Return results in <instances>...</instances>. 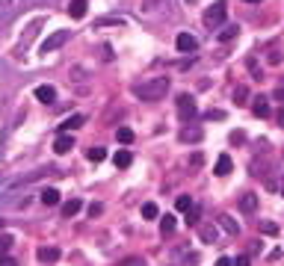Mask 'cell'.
I'll list each match as a JSON object with an SVG mask.
<instances>
[{"instance_id": "14", "label": "cell", "mask_w": 284, "mask_h": 266, "mask_svg": "<svg viewBox=\"0 0 284 266\" xmlns=\"http://www.w3.org/2000/svg\"><path fill=\"white\" fill-rule=\"evenodd\" d=\"M198 139H201V127H196V124L181 130V142H198Z\"/></svg>"}, {"instance_id": "44", "label": "cell", "mask_w": 284, "mask_h": 266, "mask_svg": "<svg viewBox=\"0 0 284 266\" xmlns=\"http://www.w3.org/2000/svg\"><path fill=\"white\" fill-rule=\"evenodd\" d=\"M246 3H261V0H246Z\"/></svg>"}, {"instance_id": "10", "label": "cell", "mask_w": 284, "mask_h": 266, "mask_svg": "<svg viewBox=\"0 0 284 266\" xmlns=\"http://www.w3.org/2000/svg\"><path fill=\"white\" fill-rule=\"evenodd\" d=\"M36 98H39L42 104H53V101H56V89L53 86H39L36 89Z\"/></svg>"}, {"instance_id": "34", "label": "cell", "mask_w": 284, "mask_h": 266, "mask_svg": "<svg viewBox=\"0 0 284 266\" xmlns=\"http://www.w3.org/2000/svg\"><path fill=\"white\" fill-rule=\"evenodd\" d=\"M122 266H145V260H142V257H128Z\"/></svg>"}, {"instance_id": "21", "label": "cell", "mask_w": 284, "mask_h": 266, "mask_svg": "<svg viewBox=\"0 0 284 266\" xmlns=\"http://www.w3.org/2000/svg\"><path fill=\"white\" fill-rule=\"evenodd\" d=\"M42 201L47 204V207H53V204H60V192H56V189H44Z\"/></svg>"}, {"instance_id": "36", "label": "cell", "mask_w": 284, "mask_h": 266, "mask_svg": "<svg viewBox=\"0 0 284 266\" xmlns=\"http://www.w3.org/2000/svg\"><path fill=\"white\" fill-rule=\"evenodd\" d=\"M184 263H187V266H196V263H198V254H196V251H190V254H187V260H184Z\"/></svg>"}, {"instance_id": "27", "label": "cell", "mask_w": 284, "mask_h": 266, "mask_svg": "<svg viewBox=\"0 0 284 266\" xmlns=\"http://www.w3.org/2000/svg\"><path fill=\"white\" fill-rule=\"evenodd\" d=\"M187 225H193V228L198 225V207H196V204H193V207L187 210Z\"/></svg>"}, {"instance_id": "2", "label": "cell", "mask_w": 284, "mask_h": 266, "mask_svg": "<svg viewBox=\"0 0 284 266\" xmlns=\"http://www.w3.org/2000/svg\"><path fill=\"white\" fill-rule=\"evenodd\" d=\"M225 12H228V3H225V0H216V3L204 12V27H207V30H219V27L225 24Z\"/></svg>"}, {"instance_id": "23", "label": "cell", "mask_w": 284, "mask_h": 266, "mask_svg": "<svg viewBox=\"0 0 284 266\" xmlns=\"http://www.w3.org/2000/svg\"><path fill=\"white\" fill-rule=\"evenodd\" d=\"M142 219H157V204H142Z\"/></svg>"}, {"instance_id": "42", "label": "cell", "mask_w": 284, "mask_h": 266, "mask_svg": "<svg viewBox=\"0 0 284 266\" xmlns=\"http://www.w3.org/2000/svg\"><path fill=\"white\" fill-rule=\"evenodd\" d=\"M249 251H252V254H258V251H261V240H255V243L249 245Z\"/></svg>"}, {"instance_id": "26", "label": "cell", "mask_w": 284, "mask_h": 266, "mask_svg": "<svg viewBox=\"0 0 284 266\" xmlns=\"http://www.w3.org/2000/svg\"><path fill=\"white\" fill-rule=\"evenodd\" d=\"M119 142H125V145L133 142V130L131 127H119Z\"/></svg>"}, {"instance_id": "7", "label": "cell", "mask_w": 284, "mask_h": 266, "mask_svg": "<svg viewBox=\"0 0 284 266\" xmlns=\"http://www.w3.org/2000/svg\"><path fill=\"white\" fill-rule=\"evenodd\" d=\"M252 110H255L258 118H266V115H269V95H258L255 104H252Z\"/></svg>"}, {"instance_id": "39", "label": "cell", "mask_w": 284, "mask_h": 266, "mask_svg": "<svg viewBox=\"0 0 284 266\" xmlns=\"http://www.w3.org/2000/svg\"><path fill=\"white\" fill-rule=\"evenodd\" d=\"M216 266H234V257H219Z\"/></svg>"}, {"instance_id": "20", "label": "cell", "mask_w": 284, "mask_h": 266, "mask_svg": "<svg viewBox=\"0 0 284 266\" xmlns=\"http://www.w3.org/2000/svg\"><path fill=\"white\" fill-rule=\"evenodd\" d=\"M83 121H86V115H71L68 121H63V127H60V130L66 133V130H71V127H80Z\"/></svg>"}, {"instance_id": "35", "label": "cell", "mask_w": 284, "mask_h": 266, "mask_svg": "<svg viewBox=\"0 0 284 266\" xmlns=\"http://www.w3.org/2000/svg\"><path fill=\"white\" fill-rule=\"evenodd\" d=\"M207 118H213V121H222V118H225V112H222V110H210V112H207Z\"/></svg>"}, {"instance_id": "11", "label": "cell", "mask_w": 284, "mask_h": 266, "mask_svg": "<svg viewBox=\"0 0 284 266\" xmlns=\"http://www.w3.org/2000/svg\"><path fill=\"white\" fill-rule=\"evenodd\" d=\"M71 148H74V139H71V136H66V133H63V136L53 142V151H56V154H68Z\"/></svg>"}, {"instance_id": "15", "label": "cell", "mask_w": 284, "mask_h": 266, "mask_svg": "<svg viewBox=\"0 0 284 266\" xmlns=\"http://www.w3.org/2000/svg\"><path fill=\"white\" fill-rule=\"evenodd\" d=\"M80 207H83V201H80V198L66 201V204H63V216H68V219H71V216H77V210H80Z\"/></svg>"}, {"instance_id": "4", "label": "cell", "mask_w": 284, "mask_h": 266, "mask_svg": "<svg viewBox=\"0 0 284 266\" xmlns=\"http://www.w3.org/2000/svg\"><path fill=\"white\" fill-rule=\"evenodd\" d=\"M175 44H178V50H181V53H196V50H198V39L193 36V33H178Z\"/></svg>"}, {"instance_id": "18", "label": "cell", "mask_w": 284, "mask_h": 266, "mask_svg": "<svg viewBox=\"0 0 284 266\" xmlns=\"http://www.w3.org/2000/svg\"><path fill=\"white\" fill-rule=\"evenodd\" d=\"M240 33V27L237 24H231V27H225V30H219V42H231L234 36Z\"/></svg>"}, {"instance_id": "43", "label": "cell", "mask_w": 284, "mask_h": 266, "mask_svg": "<svg viewBox=\"0 0 284 266\" xmlns=\"http://www.w3.org/2000/svg\"><path fill=\"white\" fill-rule=\"evenodd\" d=\"M278 192H281V195H284V177H281V180H278Z\"/></svg>"}, {"instance_id": "40", "label": "cell", "mask_w": 284, "mask_h": 266, "mask_svg": "<svg viewBox=\"0 0 284 266\" xmlns=\"http://www.w3.org/2000/svg\"><path fill=\"white\" fill-rule=\"evenodd\" d=\"M101 213V204H89V216H98Z\"/></svg>"}, {"instance_id": "19", "label": "cell", "mask_w": 284, "mask_h": 266, "mask_svg": "<svg viewBox=\"0 0 284 266\" xmlns=\"http://www.w3.org/2000/svg\"><path fill=\"white\" fill-rule=\"evenodd\" d=\"M175 216H172V213H166V216H163V219H160V231H163V234H172V231H175Z\"/></svg>"}, {"instance_id": "25", "label": "cell", "mask_w": 284, "mask_h": 266, "mask_svg": "<svg viewBox=\"0 0 284 266\" xmlns=\"http://www.w3.org/2000/svg\"><path fill=\"white\" fill-rule=\"evenodd\" d=\"M175 204H178V210H181V213H187V210L193 207V198H190V195H181V198H178Z\"/></svg>"}, {"instance_id": "1", "label": "cell", "mask_w": 284, "mask_h": 266, "mask_svg": "<svg viewBox=\"0 0 284 266\" xmlns=\"http://www.w3.org/2000/svg\"><path fill=\"white\" fill-rule=\"evenodd\" d=\"M169 92V77H154V80H142L136 86V95L142 101H160L163 95Z\"/></svg>"}, {"instance_id": "31", "label": "cell", "mask_w": 284, "mask_h": 266, "mask_svg": "<svg viewBox=\"0 0 284 266\" xmlns=\"http://www.w3.org/2000/svg\"><path fill=\"white\" fill-rule=\"evenodd\" d=\"M201 163H204V157H201V154H193V160H190V169H201Z\"/></svg>"}, {"instance_id": "38", "label": "cell", "mask_w": 284, "mask_h": 266, "mask_svg": "<svg viewBox=\"0 0 284 266\" xmlns=\"http://www.w3.org/2000/svg\"><path fill=\"white\" fill-rule=\"evenodd\" d=\"M269 98H275V101H281V104H284V86H278L272 95H269Z\"/></svg>"}, {"instance_id": "8", "label": "cell", "mask_w": 284, "mask_h": 266, "mask_svg": "<svg viewBox=\"0 0 284 266\" xmlns=\"http://www.w3.org/2000/svg\"><path fill=\"white\" fill-rule=\"evenodd\" d=\"M240 210L243 213H258V195H255V192H243Z\"/></svg>"}, {"instance_id": "41", "label": "cell", "mask_w": 284, "mask_h": 266, "mask_svg": "<svg viewBox=\"0 0 284 266\" xmlns=\"http://www.w3.org/2000/svg\"><path fill=\"white\" fill-rule=\"evenodd\" d=\"M275 124H278V127H284V107L278 110V115H275Z\"/></svg>"}, {"instance_id": "24", "label": "cell", "mask_w": 284, "mask_h": 266, "mask_svg": "<svg viewBox=\"0 0 284 266\" xmlns=\"http://www.w3.org/2000/svg\"><path fill=\"white\" fill-rule=\"evenodd\" d=\"M261 234L275 237V234H278V225H275V222H261Z\"/></svg>"}, {"instance_id": "29", "label": "cell", "mask_w": 284, "mask_h": 266, "mask_svg": "<svg viewBox=\"0 0 284 266\" xmlns=\"http://www.w3.org/2000/svg\"><path fill=\"white\" fill-rule=\"evenodd\" d=\"M104 157H107V151H104V148H92V151H89V160H92V163H101Z\"/></svg>"}, {"instance_id": "16", "label": "cell", "mask_w": 284, "mask_h": 266, "mask_svg": "<svg viewBox=\"0 0 284 266\" xmlns=\"http://www.w3.org/2000/svg\"><path fill=\"white\" fill-rule=\"evenodd\" d=\"M68 15H71V18H83V15H86V0H74V3L68 6Z\"/></svg>"}, {"instance_id": "9", "label": "cell", "mask_w": 284, "mask_h": 266, "mask_svg": "<svg viewBox=\"0 0 284 266\" xmlns=\"http://www.w3.org/2000/svg\"><path fill=\"white\" fill-rule=\"evenodd\" d=\"M39 260H42V263L60 260V248H56V245H42V248H39Z\"/></svg>"}, {"instance_id": "6", "label": "cell", "mask_w": 284, "mask_h": 266, "mask_svg": "<svg viewBox=\"0 0 284 266\" xmlns=\"http://www.w3.org/2000/svg\"><path fill=\"white\" fill-rule=\"evenodd\" d=\"M216 222L222 225V228H225V231H228V234H231V237H240V222H237V219H231L228 213H219Z\"/></svg>"}, {"instance_id": "32", "label": "cell", "mask_w": 284, "mask_h": 266, "mask_svg": "<svg viewBox=\"0 0 284 266\" xmlns=\"http://www.w3.org/2000/svg\"><path fill=\"white\" fill-rule=\"evenodd\" d=\"M252 263V257L249 254H240V257H234V266H249Z\"/></svg>"}, {"instance_id": "12", "label": "cell", "mask_w": 284, "mask_h": 266, "mask_svg": "<svg viewBox=\"0 0 284 266\" xmlns=\"http://www.w3.org/2000/svg\"><path fill=\"white\" fill-rule=\"evenodd\" d=\"M66 39H68V33H66V30H60V33H53V36H50V39L44 42V50H56V47H60V44L66 42Z\"/></svg>"}, {"instance_id": "5", "label": "cell", "mask_w": 284, "mask_h": 266, "mask_svg": "<svg viewBox=\"0 0 284 266\" xmlns=\"http://www.w3.org/2000/svg\"><path fill=\"white\" fill-rule=\"evenodd\" d=\"M196 228H198V237H201V243H216V240H219L216 228H213L210 222H198Z\"/></svg>"}, {"instance_id": "30", "label": "cell", "mask_w": 284, "mask_h": 266, "mask_svg": "<svg viewBox=\"0 0 284 266\" xmlns=\"http://www.w3.org/2000/svg\"><path fill=\"white\" fill-rule=\"evenodd\" d=\"M243 139H246V133H243V130L231 133V145H243Z\"/></svg>"}, {"instance_id": "45", "label": "cell", "mask_w": 284, "mask_h": 266, "mask_svg": "<svg viewBox=\"0 0 284 266\" xmlns=\"http://www.w3.org/2000/svg\"><path fill=\"white\" fill-rule=\"evenodd\" d=\"M0 231H3V222H0Z\"/></svg>"}, {"instance_id": "13", "label": "cell", "mask_w": 284, "mask_h": 266, "mask_svg": "<svg viewBox=\"0 0 284 266\" xmlns=\"http://www.w3.org/2000/svg\"><path fill=\"white\" fill-rule=\"evenodd\" d=\"M231 166H234V163H231V157H228V154H222V157L216 160V175H219V177L231 175Z\"/></svg>"}, {"instance_id": "37", "label": "cell", "mask_w": 284, "mask_h": 266, "mask_svg": "<svg viewBox=\"0 0 284 266\" xmlns=\"http://www.w3.org/2000/svg\"><path fill=\"white\" fill-rule=\"evenodd\" d=\"M0 266H18V260H15V257H6V254H3V257H0Z\"/></svg>"}, {"instance_id": "22", "label": "cell", "mask_w": 284, "mask_h": 266, "mask_svg": "<svg viewBox=\"0 0 284 266\" xmlns=\"http://www.w3.org/2000/svg\"><path fill=\"white\" fill-rule=\"evenodd\" d=\"M231 98H234V104H237V107H243V104L249 101V92H246V86H237V89H234V95H231Z\"/></svg>"}, {"instance_id": "28", "label": "cell", "mask_w": 284, "mask_h": 266, "mask_svg": "<svg viewBox=\"0 0 284 266\" xmlns=\"http://www.w3.org/2000/svg\"><path fill=\"white\" fill-rule=\"evenodd\" d=\"M9 248H12V237H6V234H0V257H3V254H6Z\"/></svg>"}, {"instance_id": "3", "label": "cell", "mask_w": 284, "mask_h": 266, "mask_svg": "<svg viewBox=\"0 0 284 266\" xmlns=\"http://www.w3.org/2000/svg\"><path fill=\"white\" fill-rule=\"evenodd\" d=\"M196 98H193V95H187V92H184V95H178V115H181V118H184V121H190V118H196Z\"/></svg>"}, {"instance_id": "17", "label": "cell", "mask_w": 284, "mask_h": 266, "mask_svg": "<svg viewBox=\"0 0 284 266\" xmlns=\"http://www.w3.org/2000/svg\"><path fill=\"white\" fill-rule=\"evenodd\" d=\"M112 163L119 166V169H128L133 163V157H131V151H116V157H112Z\"/></svg>"}, {"instance_id": "33", "label": "cell", "mask_w": 284, "mask_h": 266, "mask_svg": "<svg viewBox=\"0 0 284 266\" xmlns=\"http://www.w3.org/2000/svg\"><path fill=\"white\" fill-rule=\"evenodd\" d=\"M252 175H266V169H263V163H258V160L252 163Z\"/></svg>"}]
</instances>
